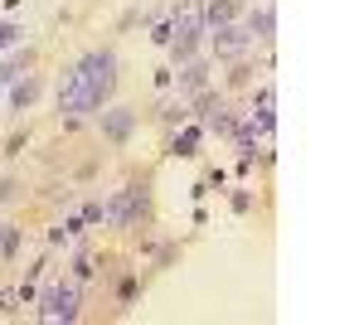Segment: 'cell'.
<instances>
[{"label": "cell", "instance_id": "obj_1", "mask_svg": "<svg viewBox=\"0 0 364 325\" xmlns=\"http://www.w3.org/2000/svg\"><path fill=\"white\" fill-rule=\"evenodd\" d=\"M112 87H117V54L112 49H87V54L68 68L63 87H58V112H68V117L102 112L107 97H112Z\"/></svg>", "mask_w": 364, "mask_h": 325}, {"label": "cell", "instance_id": "obj_2", "mask_svg": "<svg viewBox=\"0 0 364 325\" xmlns=\"http://www.w3.org/2000/svg\"><path fill=\"white\" fill-rule=\"evenodd\" d=\"M141 218H146V190H141V185L117 190V199L102 209V223H107V228H136Z\"/></svg>", "mask_w": 364, "mask_h": 325}, {"label": "cell", "instance_id": "obj_3", "mask_svg": "<svg viewBox=\"0 0 364 325\" xmlns=\"http://www.w3.org/2000/svg\"><path fill=\"white\" fill-rule=\"evenodd\" d=\"M78 306H83V292H78V282H58L44 292V306H39V321H78Z\"/></svg>", "mask_w": 364, "mask_h": 325}, {"label": "cell", "instance_id": "obj_4", "mask_svg": "<svg viewBox=\"0 0 364 325\" xmlns=\"http://www.w3.org/2000/svg\"><path fill=\"white\" fill-rule=\"evenodd\" d=\"M209 39H214V54H219V58H238V54H248V49H252L248 25H238V20H228V25L209 29Z\"/></svg>", "mask_w": 364, "mask_h": 325}, {"label": "cell", "instance_id": "obj_5", "mask_svg": "<svg viewBox=\"0 0 364 325\" xmlns=\"http://www.w3.org/2000/svg\"><path fill=\"white\" fill-rule=\"evenodd\" d=\"M97 122H102V136L117 141V146L136 132V112H132V107H102V112H97Z\"/></svg>", "mask_w": 364, "mask_h": 325}, {"label": "cell", "instance_id": "obj_6", "mask_svg": "<svg viewBox=\"0 0 364 325\" xmlns=\"http://www.w3.org/2000/svg\"><path fill=\"white\" fill-rule=\"evenodd\" d=\"M272 29H277V10H272V5H262V10H252V20H248V34H252V44H272Z\"/></svg>", "mask_w": 364, "mask_h": 325}, {"label": "cell", "instance_id": "obj_7", "mask_svg": "<svg viewBox=\"0 0 364 325\" xmlns=\"http://www.w3.org/2000/svg\"><path fill=\"white\" fill-rule=\"evenodd\" d=\"M228 20H238V0H209V5H204V34L228 25Z\"/></svg>", "mask_w": 364, "mask_h": 325}, {"label": "cell", "instance_id": "obj_8", "mask_svg": "<svg viewBox=\"0 0 364 325\" xmlns=\"http://www.w3.org/2000/svg\"><path fill=\"white\" fill-rule=\"evenodd\" d=\"M34 97H39V78H15L10 82V107L15 112L34 107Z\"/></svg>", "mask_w": 364, "mask_h": 325}, {"label": "cell", "instance_id": "obj_9", "mask_svg": "<svg viewBox=\"0 0 364 325\" xmlns=\"http://www.w3.org/2000/svg\"><path fill=\"white\" fill-rule=\"evenodd\" d=\"M204 82H209V63L190 58V63L180 68V87H185V92H204Z\"/></svg>", "mask_w": 364, "mask_h": 325}, {"label": "cell", "instance_id": "obj_10", "mask_svg": "<svg viewBox=\"0 0 364 325\" xmlns=\"http://www.w3.org/2000/svg\"><path fill=\"white\" fill-rule=\"evenodd\" d=\"M29 63H34V54H29V49H20L15 58H5V63H0V87H5V82H15V78L29 68Z\"/></svg>", "mask_w": 364, "mask_h": 325}, {"label": "cell", "instance_id": "obj_11", "mask_svg": "<svg viewBox=\"0 0 364 325\" xmlns=\"http://www.w3.org/2000/svg\"><path fill=\"white\" fill-rule=\"evenodd\" d=\"M170 156H199V127H185V132L175 136Z\"/></svg>", "mask_w": 364, "mask_h": 325}, {"label": "cell", "instance_id": "obj_12", "mask_svg": "<svg viewBox=\"0 0 364 325\" xmlns=\"http://www.w3.org/2000/svg\"><path fill=\"white\" fill-rule=\"evenodd\" d=\"M161 122H170V127H185V122H190V102H166V107H161Z\"/></svg>", "mask_w": 364, "mask_h": 325}, {"label": "cell", "instance_id": "obj_13", "mask_svg": "<svg viewBox=\"0 0 364 325\" xmlns=\"http://www.w3.org/2000/svg\"><path fill=\"white\" fill-rule=\"evenodd\" d=\"M15 252H20V228L5 223V228H0V257H15Z\"/></svg>", "mask_w": 364, "mask_h": 325}, {"label": "cell", "instance_id": "obj_14", "mask_svg": "<svg viewBox=\"0 0 364 325\" xmlns=\"http://www.w3.org/2000/svg\"><path fill=\"white\" fill-rule=\"evenodd\" d=\"M20 39V25H10V20H0V49H10Z\"/></svg>", "mask_w": 364, "mask_h": 325}, {"label": "cell", "instance_id": "obj_15", "mask_svg": "<svg viewBox=\"0 0 364 325\" xmlns=\"http://www.w3.org/2000/svg\"><path fill=\"white\" fill-rule=\"evenodd\" d=\"M233 209H238V214H248V209H252V194L248 190H233Z\"/></svg>", "mask_w": 364, "mask_h": 325}, {"label": "cell", "instance_id": "obj_16", "mask_svg": "<svg viewBox=\"0 0 364 325\" xmlns=\"http://www.w3.org/2000/svg\"><path fill=\"white\" fill-rule=\"evenodd\" d=\"M15 306H20V292H0V311H5V316H10Z\"/></svg>", "mask_w": 364, "mask_h": 325}, {"label": "cell", "instance_id": "obj_17", "mask_svg": "<svg viewBox=\"0 0 364 325\" xmlns=\"http://www.w3.org/2000/svg\"><path fill=\"white\" fill-rule=\"evenodd\" d=\"M73 272H78V277H92V257H87V252H78V262H73Z\"/></svg>", "mask_w": 364, "mask_h": 325}, {"label": "cell", "instance_id": "obj_18", "mask_svg": "<svg viewBox=\"0 0 364 325\" xmlns=\"http://www.w3.org/2000/svg\"><path fill=\"white\" fill-rule=\"evenodd\" d=\"M83 223H102V204H87V209H83Z\"/></svg>", "mask_w": 364, "mask_h": 325}, {"label": "cell", "instance_id": "obj_19", "mask_svg": "<svg viewBox=\"0 0 364 325\" xmlns=\"http://www.w3.org/2000/svg\"><path fill=\"white\" fill-rule=\"evenodd\" d=\"M151 39H156L161 49H170V25H156V34H151Z\"/></svg>", "mask_w": 364, "mask_h": 325}, {"label": "cell", "instance_id": "obj_20", "mask_svg": "<svg viewBox=\"0 0 364 325\" xmlns=\"http://www.w3.org/2000/svg\"><path fill=\"white\" fill-rule=\"evenodd\" d=\"M15 199V180H0V204H10Z\"/></svg>", "mask_w": 364, "mask_h": 325}]
</instances>
